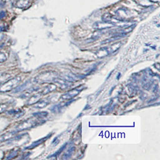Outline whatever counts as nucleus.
Here are the masks:
<instances>
[{"label":"nucleus","mask_w":160,"mask_h":160,"mask_svg":"<svg viewBox=\"0 0 160 160\" xmlns=\"http://www.w3.org/2000/svg\"><path fill=\"white\" fill-rule=\"evenodd\" d=\"M6 59L7 58H6V55L4 53L0 52V62H4L6 60Z\"/></svg>","instance_id":"5"},{"label":"nucleus","mask_w":160,"mask_h":160,"mask_svg":"<svg viewBox=\"0 0 160 160\" xmlns=\"http://www.w3.org/2000/svg\"><path fill=\"white\" fill-rule=\"evenodd\" d=\"M8 108L7 104H0V113H2L4 111H5Z\"/></svg>","instance_id":"4"},{"label":"nucleus","mask_w":160,"mask_h":160,"mask_svg":"<svg viewBox=\"0 0 160 160\" xmlns=\"http://www.w3.org/2000/svg\"><path fill=\"white\" fill-rule=\"evenodd\" d=\"M6 16V12L4 11H1L0 12V19H3Z\"/></svg>","instance_id":"6"},{"label":"nucleus","mask_w":160,"mask_h":160,"mask_svg":"<svg viewBox=\"0 0 160 160\" xmlns=\"http://www.w3.org/2000/svg\"><path fill=\"white\" fill-rule=\"evenodd\" d=\"M21 78L19 77H16L12 79L8 80L7 82L4 83L0 87V92H8L12 91L17 87V85L21 82Z\"/></svg>","instance_id":"1"},{"label":"nucleus","mask_w":160,"mask_h":160,"mask_svg":"<svg viewBox=\"0 0 160 160\" xmlns=\"http://www.w3.org/2000/svg\"><path fill=\"white\" fill-rule=\"evenodd\" d=\"M17 152H18L17 151H13L12 152H11L9 153L8 156L7 157V159L9 160V159H12V158H14L15 157V155L17 154Z\"/></svg>","instance_id":"3"},{"label":"nucleus","mask_w":160,"mask_h":160,"mask_svg":"<svg viewBox=\"0 0 160 160\" xmlns=\"http://www.w3.org/2000/svg\"><path fill=\"white\" fill-rule=\"evenodd\" d=\"M15 134V132L9 131V132H8L2 134L0 137V143L6 142V141H8V140L12 139V138L14 136Z\"/></svg>","instance_id":"2"}]
</instances>
